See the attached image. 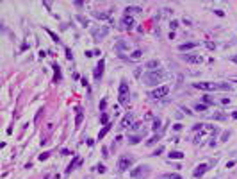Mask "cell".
I'll use <instances>...</instances> for the list:
<instances>
[{
  "instance_id": "obj_20",
  "label": "cell",
  "mask_w": 237,
  "mask_h": 179,
  "mask_svg": "<svg viewBox=\"0 0 237 179\" xmlns=\"http://www.w3.org/2000/svg\"><path fill=\"white\" fill-rule=\"evenodd\" d=\"M212 118H214V120H225L226 115H225V113H214V115H212Z\"/></svg>"
},
{
  "instance_id": "obj_4",
  "label": "cell",
  "mask_w": 237,
  "mask_h": 179,
  "mask_svg": "<svg viewBox=\"0 0 237 179\" xmlns=\"http://www.w3.org/2000/svg\"><path fill=\"white\" fill-rule=\"evenodd\" d=\"M128 95H130V91H128V84H127V81H121L119 83V91H118V97H119L121 106H127L128 104Z\"/></svg>"
},
{
  "instance_id": "obj_19",
  "label": "cell",
  "mask_w": 237,
  "mask_h": 179,
  "mask_svg": "<svg viewBox=\"0 0 237 179\" xmlns=\"http://www.w3.org/2000/svg\"><path fill=\"white\" fill-rule=\"evenodd\" d=\"M82 116H84V115H82V109L79 108V109H77V118H75V125H80V124H82Z\"/></svg>"
},
{
  "instance_id": "obj_33",
  "label": "cell",
  "mask_w": 237,
  "mask_h": 179,
  "mask_svg": "<svg viewBox=\"0 0 237 179\" xmlns=\"http://www.w3.org/2000/svg\"><path fill=\"white\" fill-rule=\"evenodd\" d=\"M96 170H98V172H102V174H104V172H105V167H104V165H98V167H96Z\"/></svg>"
},
{
  "instance_id": "obj_35",
  "label": "cell",
  "mask_w": 237,
  "mask_h": 179,
  "mask_svg": "<svg viewBox=\"0 0 237 179\" xmlns=\"http://www.w3.org/2000/svg\"><path fill=\"white\" fill-rule=\"evenodd\" d=\"M178 27V22H177V20H173V22H171V29H177Z\"/></svg>"
},
{
  "instance_id": "obj_21",
  "label": "cell",
  "mask_w": 237,
  "mask_h": 179,
  "mask_svg": "<svg viewBox=\"0 0 237 179\" xmlns=\"http://www.w3.org/2000/svg\"><path fill=\"white\" fill-rule=\"evenodd\" d=\"M160 179H182L178 174H166V176H162Z\"/></svg>"
},
{
  "instance_id": "obj_25",
  "label": "cell",
  "mask_w": 237,
  "mask_h": 179,
  "mask_svg": "<svg viewBox=\"0 0 237 179\" xmlns=\"http://www.w3.org/2000/svg\"><path fill=\"white\" fill-rule=\"evenodd\" d=\"M116 49H118V50H123V49H128V45H127L125 41H119V43L116 45Z\"/></svg>"
},
{
  "instance_id": "obj_5",
  "label": "cell",
  "mask_w": 237,
  "mask_h": 179,
  "mask_svg": "<svg viewBox=\"0 0 237 179\" xmlns=\"http://www.w3.org/2000/svg\"><path fill=\"white\" fill-rule=\"evenodd\" d=\"M169 93V86H159V88H155L153 91H150V97L152 98H162Z\"/></svg>"
},
{
  "instance_id": "obj_7",
  "label": "cell",
  "mask_w": 237,
  "mask_h": 179,
  "mask_svg": "<svg viewBox=\"0 0 237 179\" xmlns=\"http://www.w3.org/2000/svg\"><path fill=\"white\" fill-rule=\"evenodd\" d=\"M91 34H93V39H94V41H102V39L109 34V29H107V27H98V29H94Z\"/></svg>"
},
{
  "instance_id": "obj_12",
  "label": "cell",
  "mask_w": 237,
  "mask_h": 179,
  "mask_svg": "<svg viewBox=\"0 0 237 179\" xmlns=\"http://www.w3.org/2000/svg\"><path fill=\"white\" fill-rule=\"evenodd\" d=\"M121 25H123V29H128V31H130V29L134 27V20L127 15V16H123V20H121Z\"/></svg>"
},
{
  "instance_id": "obj_9",
  "label": "cell",
  "mask_w": 237,
  "mask_h": 179,
  "mask_svg": "<svg viewBox=\"0 0 237 179\" xmlns=\"http://www.w3.org/2000/svg\"><path fill=\"white\" fill-rule=\"evenodd\" d=\"M104 66H105V61H104V59H100L98 65L94 66V72H93L94 81H100V79H102V75H104Z\"/></svg>"
},
{
  "instance_id": "obj_43",
  "label": "cell",
  "mask_w": 237,
  "mask_h": 179,
  "mask_svg": "<svg viewBox=\"0 0 237 179\" xmlns=\"http://www.w3.org/2000/svg\"><path fill=\"white\" fill-rule=\"evenodd\" d=\"M232 118H237V111H234V113H232Z\"/></svg>"
},
{
  "instance_id": "obj_34",
  "label": "cell",
  "mask_w": 237,
  "mask_h": 179,
  "mask_svg": "<svg viewBox=\"0 0 237 179\" xmlns=\"http://www.w3.org/2000/svg\"><path fill=\"white\" fill-rule=\"evenodd\" d=\"M157 140H159V134H157V136H153V138H152V140H148V143H150V145H152V143H155V142H157Z\"/></svg>"
},
{
  "instance_id": "obj_3",
  "label": "cell",
  "mask_w": 237,
  "mask_h": 179,
  "mask_svg": "<svg viewBox=\"0 0 237 179\" xmlns=\"http://www.w3.org/2000/svg\"><path fill=\"white\" fill-rule=\"evenodd\" d=\"M130 176L134 179H146L148 176H150V167H146V165H139L137 168L130 170Z\"/></svg>"
},
{
  "instance_id": "obj_40",
  "label": "cell",
  "mask_w": 237,
  "mask_h": 179,
  "mask_svg": "<svg viewBox=\"0 0 237 179\" xmlns=\"http://www.w3.org/2000/svg\"><path fill=\"white\" fill-rule=\"evenodd\" d=\"M46 158H48V152H45V154H41V156H39V160L43 161V160H46Z\"/></svg>"
},
{
  "instance_id": "obj_13",
  "label": "cell",
  "mask_w": 237,
  "mask_h": 179,
  "mask_svg": "<svg viewBox=\"0 0 237 179\" xmlns=\"http://www.w3.org/2000/svg\"><path fill=\"white\" fill-rule=\"evenodd\" d=\"M207 170H209V165H205V163H201V165H200V167H198V168H196V170H194V177H201V176H203V174H205V172H207Z\"/></svg>"
},
{
  "instance_id": "obj_1",
  "label": "cell",
  "mask_w": 237,
  "mask_h": 179,
  "mask_svg": "<svg viewBox=\"0 0 237 179\" xmlns=\"http://www.w3.org/2000/svg\"><path fill=\"white\" fill-rule=\"evenodd\" d=\"M166 79V74H164V70H152V72H146V74L143 75V83L148 84V86H157L160 84L162 81Z\"/></svg>"
},
{
  "instance_id": "obj_26",
  "label": "cell",
  "mask_w": 237,
  "mask_h": 179,
  "mask_svg": "<svg viewBox=\"0 0 237 179\" xmlns=\"http://www.w3.org/2000/svg\"><path fill=\"white\" fill-rule=\"evenodd\" d=\"M152 127H153V131H157V129L160 127V120H159V118H155V120H153V125H152Z\"/></svg>"
},
{
  "instance_id": "obj_42",
  "label": "cell",
  "mask_w": 237,
  "mask_h": 179,
  "mask_svg": "<svg viewBox=\"0 0 237 179\" xmlns=\"http://www.w3.org/2000/svg\"><path fill=\"white\" fill-rule=\"evenodd\" d=\"M230 59H232V61H234V63H237V56H232V57H230Z\"/></svg>"
},
{
  "instance_id": "obj_29",
  "label": "cell",
  "mask_w": 237,
  "mask_h": 179,
  "mask_svg": "<svg viewBox=\"0 0 237 179\" xmlns=\"http://www.w3.org/2000/svg\"><path fill=\"white\" fill-rule=\"evenodd\" d=\"M203 102H205V104H214V100L211 97H203Z\"/></svg>"
},
{
  "instance_id": "obj_38",
  "label": "cell",
  "mask_w": 237,
  "mask_h": 179,
  "mask_svg": "<svg viewBox=\"0 0 237 179\" xmlns=\"http://www.w3.org/2000/svg\"><path fill=\"white\" fill-rule=\"evenodd\" d=\"M205 45H207V49H211V50H212V49H214V47H216V45H214V43H211V41H207V43H205Z\"/></svg>"
},
{
  "instance_id": "obj_16",
  "label": "cell",
  "mask_w": 237,
  "mask_h": 179,
  "mask_svg": "<svg viewBox=\"0 0 237 179\" xmlns=\"http://www.w3.org/2000/svg\"><path fill=\"white\" fill-rule=\"evenodd\" d=\"M53 70H55V75H53V83H61V68H59V65H57V63L53 65Z\"/></svg>"
},
{
  "instance_id": "obj_37",
  "label": "cell",
  "mask_w": 237,
  "mask_h": 179,
  "mask_svg": "<svg viewBox=\"0 0 237 179\" xmlns=\"http://www.w3.org/2000/svg\"><path fill=\"white\" fill-rule=\"evenodd\" d=\"M214 13H216V15H218V16H225V13H223V11H221V9H216V11H214Z\"/></svg>"
},
{
  "instance_id": "obj_24",
  "label": "cell",
  "mask_w": 237,
  "mask_h": 179,
  "mask_svg": "<svg viewBox=\"0 0 237 179\" xmlns=\"http://www.w3.org/2000/svg\"><path fill=\"white\" fill-rule=\"evenodd\" d=\"M194 109H196V111H205V109H207V106L198 102V104H194Z\"/></svg>"
},
{
  "instance_id": "obj_39",
  "label": "cell",
  "mask_w": 237,
  "mask_h": 179,
  "mask_svg": "<svg viewBox=\"0 0 237 179\" xmlns=\"http://www.w3.org/2000/svg\"><path fill=\"white\" fill-rule=\"evenodd\" d=\"M105 104H107V100H105V98H104V100H102V102H100V109H105Z\"/></svg>"
},
{
  "instance_id": "obj_36",
  "label": "cell",
  "mask_w": 237,
  "mask_h": 179,
  "mask_svg": "<svg viewBox=\"0 0 237 179\" xmlns=\"http://www.w3.org/2000/svg\"><path fill=\"white\" fill-rule=\"evenodd\" d=\"M128 11H134V13H137V11H141V9H139V7H127V13H128Z\"/></svg>"
},
{
  "instance_id": "obj_11",
  "label": "cell",
  "mask_w": 237,
  "mask_h": 179,
  "mask_svg": "<svg viewBox=\"0 0 237 179\" xmlns=\"http://www.w3.org/2000/svg\"><path fill=\"white\" fill-rule=\"evenodd\" d=\"M159 66H160L159 59H152V61H148L145 65V68H148V72H152V70H159Z\"/></svg>"
},
{
  "instance_id": "obj_2",
  "label": "cell",
  "mask_w": 237,
  "mask_h": 179,
  "mask_svg": "<svg viewBox=\"0 0 237 179\" xmlns=\"http://www.w3.org/2000/svg\"><path fill=\"white\" fill-rule=\"evenodd\" d=\"M194 88L205 90V91H214V90H230L232 86L228 83H194Z\"/></svg>"
},
{
  "instance_id": "obj_8",
  "label": "cell",
  "mask_w": 237,
  "mask_h": 179,
  "mask_svg": "<svg viewBox=\"0 0 237 179\" xmlns=\"http://www.w3.org/2000/svg\"><path fill=\"white\" fill-rule=\"evenodd\" d=\"M182 59L186 63H191V65H200L203 61L201 56H198V54H182Z\"/></svg>"
},
{
  "instance_id": "obj_30",
  "label": "cell",
  "mask_w": 237,
  "mask_h": 179,
  "mask_svg": "<svg viewBox=\"0 0 237 179\" xmlns=\"http://www.w3.org/2000/svg\"><path fill=\"white\" fill-rule=\"evenodd\" d=\"M46 32H48V34H50V36L53 38V41H59V38H57L55 34H53V32H52V31H48V29H46Z\"/></svg>"
},
{
  "instance_id": "obj_10",
  "label": "cell",
  "mask_w": 237,
  "mask_h": 179,
  "mask_svg": "<svg viewBox=\"0 0 237 179\" xmlns=\"http://www.w3.org/2000/svg\"><path fill=\"white\" fill-rule=\"evenodd\" d=\"M79 165H82V158H80V156H75V158H73V161H71L70 165H68V168H66V174H70L71 170H75V168L79 167Z\"/></svg>"
},
{
  "instance_id": "obj_17",
  "label": "cell",
  "mask_w": 237,
  "mask_h": 179,
  "mask_svg": "<svg viewBox=\"0 0 237 179\" xmlns=\"http://www.w3.org/2000/svg\"><path fill=\"white\" fill-rule=\"evenodd\" d=\"M184 158V154H182L180 150H173V152H169V160H182Z\"/></svg>"
},
{
  "instance_id": "obj_41",
  "label": "cell",
  "mask_w": 237,
  "mask_h": 179,
  "mask_svg": "<svg viewBox=\"0 0 237 179\" xmlns=\"http://www.w3.org/2000/svg\"><path fill=\"white\" fill-rule=\"evenodd\" d=\"M66 57H68V59H71V57H73V56H71V52H70V49H66Z\"/></svg>"
},
{
  "instance_id": "obj_15",
  "label": "cell",
  "mask_w": 237,
  "mask_h": 179,
  "mask_svg": "<svg viewBox=\"0 0 237 179\" xmlns=\"http://www.w3.org/2000/svg\"><path fill=\"white\" fill-rule=\"evenodd\" d=\"M194 47H198V43H182L180 47H178V50L180 52H187V50H191Z\"/></svg>"
},
{
  "instance_id": "obj_32",
  "label": "cell",
  "mask_w": 237,
  "mask_h": 179,
  "mask_svg": "<svg viewBox=\"0 0 237 179\" xmlns=\"http://www.w3.org/2000/svg\"><path fill=\"white\" fill-rule=\"evenodd\" d=\"M79 22H80V23H84V25H87V23H89V22H87L86 18H82V16H79Z\"/></svg>"
},
{
  "instance_id": "obj_23",
  "label": "cell",
  "mask_w": 237,
  "mask_h": 179,
  "mask_svg": "<svg viewBox=\"0 0 237 179\" xmlns=\"http://www.w3.org/2000/svg\"><path fill=\"white\" fill-rule=\"evenodd\" d=\"M94 16L100 20H105V18H109V13H94Z\"/></svg>"
},
{
  "instance_id": "obj_14",
  "label": "cell",
  "mask_w": 237,
  "mask_h": 179,
  "mask_svg": "<svg viewBox=\"0 0 237 179\" xmlns=\"http://www.w3.org/2000/svg\"><path fill=\"white\" fill-rule=\"evenodd\" d=\"M130 124H132V115L130 113H127L125 116H123V120H121V127H130Z\"/></svg>"
},
{
  "instance_id": "obj_31",
  "label": "cell",
  "mask_w": 237,
  "mask_h": 179,
  "mask_svg": "<svg viewBox=\"0 0 237 179\" xmlns=\"http://www.w3.org/2000/svg\"><path fill=\"white\" fill-rule=\"evenodd\" d=\"M162 150H164V147H159V149H157V150H155V152H153V154H152V156H159V154H160V152H162Z\"/></svg>"
},
{
  "instance_id": "obj_6",
  "label": "cell",
  "mask_w": 237,
  "mask_h": 179,
  "mask_svg": "<svg viewBox=\"0 0 237 179\" xmlns=\"http://www.w3.org/2000/svg\"><path fill=\"white\" fill-rule=\"evenodd\" d=\"M132 158H128V156H121L119 158V161H118V170L119 172H125L127 168H130L132 167Z\"/></svg>"
},
{
  "instance_id": "obj_18",
  "label": "cell",
  "mask_w": 237,
  "mask_h": 179,
  "mask_svg": "<svg viewBox=\"0 0 237 179\" xmlns=\"http://www.w3.org/2000/svg\"><path fill=\"white\" fill-rule=\"evenodd\" d=\"M111 131V124H107V125H104V129H102L100 131V134H98V140H102V138H104L105 134H107V132H109Z\"/></svg>"
},
{
  "instance_id": "obj_22",
  "label": "cell",
  "mask_w": 237,
  "mask_h": 179,
  "mask_svg": "<svg viewBox=\"0 0 237 179\" xmlns=\"http://www.w3.org/2000/svg\"><path fill=\"white\" fill-rule=\"evenodd\" d=\"M100 122L104 124V125H107V124H109V116H107V113H102V116H100Z\"/></svg>"
},
{
  "instance_id": "obj_27",
  "label": "cell",
  "mask_w": 237,
  "mask_h": 179,
  "mask_svg": "<svg viewBox=\"0 0 237 179\" xmlns=\"http://www.w3.org/2000/svg\"><path fill=\"white\" fill-rule=\"evenodd\" d=\"M141 140V136H130V138H128V142H130V143H137Z\"/></svg>"
},
{
  "instance_id": "obj_28",
  "label": "cell",
  "mask_w": 237,
  "mask_h": 179,
  "mask_svg": "<svg viewBox=\"0 0 237 179\" xmlns=\"http://www.w3.org/2000/svg\"><path fill=\"white\" fill-rule=\"evenodd\" d=\"M141 54H143L141 50H135L134 54H132V59H139V57H141Z\"/></svg>"
}]
</instances>
